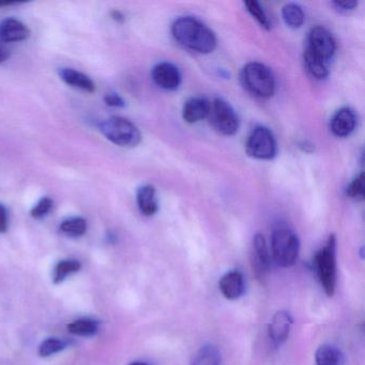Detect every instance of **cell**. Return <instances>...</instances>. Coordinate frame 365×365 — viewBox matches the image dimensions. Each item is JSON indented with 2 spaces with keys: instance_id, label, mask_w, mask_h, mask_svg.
Listing matches in <instances>:
<instances>
[{
  "instance_id": "cell-12",
  "label": "cell",
  "mask_w": 365,
  "mask_h": 365,
  "mask_svg": "<svg viewBox=\"0 0 365 365\" xmlns=\"http://www.w3.org/2000/svg\"><path fill=\"white\" fill-rule=\"evenodd\" d=\"M219 288L224 298L227 300H237L240 298L245 290V277L240 271H230L221 277Z\"/></svg>"
},
{
  "instance_id": "cell-34",
  "label": "cell",
  "mask_w": 365,
  "mask_h": 365,
  "mask_svg": "<svg viewBox=\"0 0 365 365\" xmlns=\"http://www.w3.org/2000/svg\"><path fill=\"white\" fill-rule=\"evenodd\" d=\"M16 3H12V1H0V8L6 7V6H11L14 5Z\"/></svg>"
},
{
  "instance_id": "cell-28",
  "label": "cell",
  "mask_w": 365,
  "mask_h": 365,
  "mask_svg": "<svg viewBox=\"0 0 365 365\" xmlns=\"http://www.w3.org/2000/svg\"><path fill=\"white\" fill-rule=\"evenodd\" d=\"M53 200L50 197H43L39 200L37 205L31 209V217L35 219H41V217H46L51 210H52Z\"/></svg>"
},
{
  "instance_id": "cell-32",
  "label": "cell",
  "mask_w": 365,
  "mask_h": 365,
  "mask_svg": "<svg viewBox=\"0 0 365 365\" xmlns=\"http://www.w3.org/2000/svg\"><path fill=\"white\" fill-rule=\"evenodd\" d=\"M10 52L3 43H0V63H5L9 58Z\"/></svg>"
},
{
  "instance_id": "cell-2",
  "label": "cell",
  "mask_w": 365,
  "mask_h": 365,
  "mask_svg": "<svg viewBox=\"0 0 365 365\" xmlns=\"http://www.w3.org/2000/svg\"><path fill=\"white\" fill-rule=\"evenodd\" d=\"M241 82L249 93L262 99L274 95L275 78L272 71L260 63H250L241 71Z\"/></svg>"
},
{
  "instance_id": "cell-10",
  "label": "cell",
  "mask_w": 365,
  "mask_h": 365,
  "mask_svg": "<svg viewBox=\"0 0 365 365\" xmlns=\"http://www.w3.org/2000/svg\"><path fill=\"white\" fill-rule=\"evenodd\" d=\"M153 82L165 91H175L181 84V73L176 66L170 63H161L153 68Z\"/></svg>"
},
{
  "instance_id": "cell-22",
  "label": "cell",
  "mask_w": 365,
  "mask_h": 365,
  "mask_svg": "<svg viewBox=\"0 0 365 365\" xmlns=\"http://www.w3.org/2000/svg\"><path fill=\"white\" fill-rule=\"evenodd\" d=\"M82 268V264L78 259H63L61 260L55 266L54 273H53V282L54 284H61L67 279L68 275L73 274L78 272Z\"/></svg>"
},
{
  "instance_id": "cell-33",
  "label": "cell",
  "mask_w": 365,
  "mask_h": 365,
  "mask_svg": "<svg viewBox=\"0 0 365 365\" xmlns=\"http://www.w3.org/2000/svg\"><path fill=\"white\" fill-rule=\"evenodd\" d=\"M110 16L118 23H123V21H125V16H123V14H121L120 11H118V10H114V11L110 12Z\"/></svg>"
},
{
  "instance_id": "cell-14",
  "label": "cell",
  "mask_w": 365,
  "mask_h": 365,
  "mask_svg": "<svg viewBox=\"0 0 365 365\" xmlns=\"http://www.w3.org/2000/svg\"><path fill=\"white\" fill-rule=\"evenodd\" d=\"M31 37V29L16 19H7L0 23V40L3 42H20Z\"/></svg>"
},
{
  "instance_id": "cell-20",
  "label": "cell",
  "mask_w": 365,
  "mask_h": 365,
  "mask_svg": "<svg viewBox=\"0 0 365 365\" xmlns=\"http://www.w3.org/2000/svg\"><path fill=\"white\" fill-rule=\"evenodd\" d=\"M316 365H343L344 356L333 345H322L315 354Z\"/></svg>"
},
{
  "instance_id": "cell-27",
  "label": "cell",
  "mask_w": 365,
  "mask_h": 365,
  "mask_svg": "<svg viewBox=\"0 0 365 365\" xmlns=\"http://www.w3.org/2000/svg\"><path fill=\"white\" fill-rule=\"evenodd\" d=\"M347 196L351 200H362L364 197V174L361 173L348 185L346 190Z\"/></svg>"
},
{
  "instance_id": "cell-16",
  "label": "cell",
  "mask_w": 365,
  "mask_h": 365,
  "mask_svg": "<svg viewBox=\"0 0 365 365\" xmlns=\"http://www.w3.org/2000/svg\"><path fill=\"white\" fill-rule=\"evenodd\" d=\"M138 205L140 212L146 217H151L157 213L159 205H158L157 191L153 185H146L138 189Z\"/></svg>"
},
{
  "instance_id": "cell-1",
  "label": "cell",
  "mask_w": 365,
  "mask_h": 365,
  "mask_svg": "<svg viewBox=\"0 0 365 365\" xmlns=\"http://www.w3.org/2000/svg\"><path fill=\"white\" fill-rule=\"evenodd\" d=\"M175 39L189 50L200 54H210L217 48V37L206 25L196 19L180 18L172 27Z\"/></svg>"
},
{
  "instance_id": "cell-21",
  "label": "cell",
  "mask_w": 365,
  "mask_h": 365,
  "mask_svg": "<svg viewBox=\"0 0 365 365\" xmlns=\"http://www.w3.org/2000/svg\"><path fill=\"white\" fill-rule=\"evenodd\" d=\"M100 322L93 318H81L68 324V331L78 336H93L99 331Z\"/></svg>"
},
{
  "instance_id": "cell-24",
  "label": "cell",
  "mask_w": 365,
  "mask_h": 365,
  "mask_svg": "<svg viewBox=\"0 0 365 365\" xmlns=\"http://www.w3.org/2000/svg\"><path fill=\"white\" fill-rule=\"evenodd\" d=\"M61 230L68 236L81 237L86 232L87 223L83 217H71L61 224Z\"/></svg>"
},
{
  "instance_id": "cell-26",
  "label": "cell",
  "mask_w": 365,
  "mask_h": 365,
  "mask_svg": "<svg viewBox=\"0 0 365 365\" xmlns=\"http://www.w3.org/2000/svg\"><path fill=\"white\" fill-rule=\"evenodd\" d=\"M245 5L249 14H251L264 29H270V22H269L268 16L264 14V9H262L259 3H257L255 0H251V1H247Z\"/></svg>"
},
{
  "instance_id": "cell-30",
  "label": "cell",
  "mask_w": 365,
  "mask_h": 365,
  "mask_svg": "<svg viewBox=\"0 0 365 365\" xmlns=\"http://www.w3.org/2000/svg\"><path fill=\"white\" fill-rule=\"evenodd\" d=\"M333 5L343 11H348V10H354L358 6V3L354 0H346V1H334Z\"/></svg>"
},
{
  "instance_id": "cell-15",
  "label": "cell",
  "mask_w": 365,
  "mask_h": 365,
  "mask_svg": "<svg viewBox=\"0 0 365 365\" xmlns=\"http://www.w3.org/2000/svg\"><path fill=\"white\" fill-rule=\"evenodd\" d=\"M210 110V102L202 98H191L185 102L182 108V117L185 123H200L207 118Z\"/></svg>"
},
{
  "instance_id": "cell-6",
  "label": "cell",
  "mask_w": 365,
  "mask_h": 365,
  "mask_svg": "<svg viewBox=\"0 0 365 365\" xmlns=\"http://www.w3.org/2000/svg\"><path fill=\"white\" fill-rule=\"evenodd\" d=\"M208 118L211 125L223 135H234L239 129V119L232 106L223 99L210 103Z\"/></svg>"
},
{
  "instance_id": "cell-8",
  "label": "cell",
  "mask_w": 365,
  "mask_h": 365,
  "mask_svg": "<svg viewBox=\"0 0 365 365\" xmlns=\"http://www.w3.org/2000/svg\"><path fill=\"white\" fill-rule=\"evenodd\" d=\"M307 48L324 61L332 58L336 51L334 38L324 27H314L309 36Z\"/></svg>"
},
{
  "instance_id": "cell-17",
  "label": "cell",
  "mask_w": 365,
  "mask_h": 365,
  "mask_svg": "<svg viewBox=\"0 0 365 365\" xmlns=\"http://www.w3.org/2000/svg\"><path fill=\"white\" fill-rule=\"evenodd\" d=\"M59 74H61V80L69 86L82 89V91H87V93H93L96 91V86L93 81L82 72L76 71L74 69H68L67 68V69L61 70Z\"/></svg>"
},
{
  "instance_id": "cell-29",
  "label": "cell",
  "mask_w": 365,
  "mask_h": 365,
  "mask_svg": "<svg viewBox=\"0 0 365 365\" xmlns=\"http://www.w3.org/2000/svg\"><path fill=\"white\" fill-rule=\"evenodd\" d=\"M104 101L108 106H113V108H123L125 106V100L117 93H108L104 98Z\"/></svg>"
},
{
  "instance_id": "cell-31",
  "label": "cell",
  "mask_w": 365,
  "mask_h": 365,
  "mask_svg": "<svg viewBox=\"0 0 365 365\" xmlns=\"http://www.w3.org/2000/svg\"><path fill=\"white\" fill-rule=\"evenodd\" d=\"M8 230V213L5 207L0 205V232H6Z\"/></svg>"
},
{
  "instance_id": "cell-4",
  "label": "cell",
  "mask_w": 365,
  "mask_h": 365,
  "mask_svg": "<svg viewBox=\"0 0 365 365\" xmlns=\"http://www.w3.org/2000/svg\"><path fill=\"white\" fill-rule=\"evenodd\" d=\"M300 240L292 230L277 228L271 237V253L277 266L288 268L298 259Z\"/></svg>"
},
{
  "instance_id": "cell-19",
  "label": "cell",
  "mask_w": 365,
  "mask_h": 365,
  "mask_svg": "<svg viewBox=\"0 0 365 365\" xmlns=\"http://www.w3.org/2000/svg\"><path fill=\"white\" fill-rule=\"evenodd\" d=\"M221 352L213 345H205L192 356L190 365H220Z\"/></svg>"
},
{
  "instance_id": "cell-25",
  "label": "cell",
  "mask_w": 365,
  "mask_h": 365,
  "mask_svg": "<svg viewBox=\"0 0 365 365\" xmlns=\"http://www.w3.org/2000/svg\"><path fill=\"white\" fill-rule=\"evenodd\" d=\"M66 347H67V343L63 339H57V337H48L40 344L38 354L42 358H48V356L63 351Z\"/></svg>"
},
{
  "instance_id": "cell-7",
  "label": "cell",
  "mask_w": 365,
  "mask_h": 365,
  "mask_svg": "<svg viewBox=\"0 0 365 365\" xmlns=\"http://www.w3.org/2000/svg\"><path fill=\"white\" fill-rule=\"evenodd\" d=\"M247 155L258 160H271L277 155V142L270 130L256 127L247 138Z\"/></svg>"
},
{
  "instance_id": "cell-23",
  "label": "cell",
  "mask_w": 365,
  "mask_h": 365,
  "mask_svg": "<svg viewBox=\"0 0 365 365\" xmlns=\"http://www.w3.org/2000/svg\"><path fill=\"white\" fill-rule=\"evenodd\" d=\"M282 16H283L286 25L294 29H300L305 21L304 12H303L302 8L296 5V4H287V5L284 6L283 9H282Z\"/></svg>"
},
{
  "instance_id": "cell-13",
  "label": "cell",
  "mask_w": 365,
  "mask_h": 365,
  "mask_svg": "<svg viewBox=\"0 0 365 365\" xmlns=\"http://www.w3.org/2000/svg\"><path fill=\"white\" fill-rule=\"evenodd\" d=\"M356 117L354 110L348 108H341L331 119L330 128L337 138H347L356 129Z\"/></svg>"
},
{
  "instance_id": "cell-5",
  "label": "cell",
  "mask_w": 365,
  "mask_h": 365,
  "mask_svg": "<svg viewBox=\"0 0 365 365\" xmlns=\"http://www.w3.org/2000/svg\"><path fill=\"white\" fill-rule=\"evenodd\" d=\"M100 131L114 144L127 148L138 146L142 140L138 128L123 117H110L100 125Z\"/></svg>"
},
{
  "instance_id": "cell-18",
  "label": "cell",
  "mask_w": 365,
  "mask_h": 365,
  "mask_svg": "<svg viewBox=\"0 0 365 365\" xmlns=\"http://www.w3.org/2000/svg\"><path fill=\"white\" fill-rule=\"evenodd\" d=\"M304 66L307 71L311 74L312 78L316 80H324L329 76L328 67H327V61L314 54L309 48H305Z\"/></svg>"
},
{
  "instance_id": "cell-11",
  "label": "cell",
  "mask_w": 365,
  "mask_h": 365,
  "mask_svg": "<svg viewBox=\"0 0 365 365\" xmlns=\"http://www.w3.org/2000/svg\"><path fill=\"white\" fill-rule=\"evenodd\" d=\"M292 315L286 311H279L274 314L269 324V337L275 345L281 346L287 341L292 330Z\"/></svg>"
},
{
  "instance_id": "cell-3",
  "label": "cell",
  "mask_w": 365,
  "mask_h": 365,
  "mask_svg": "<svg viewBox=\"0 0 365 365\" xmlns=\"http://www.w3.org/2000/svg\"><path fill=\"white\" fill-rule=\"evenodd\" d=\"M316 269L324 292L332 297L336 288V238L330 235L326 245L316 254Z\"/></svg>"
},
{
  "instance_id": "cell-9",
  "label": "cell",
  "mask_w": 365,
  "mask_h": 365,
  "mask_svg": "<svg viewBox=\"0 0 365 365\" xmlns=\"http://www.w3.org/2000/svg\"><path fill=\"white\" fill-rule=\"evenodd\" d=\"M271 256L266 239L262 234H256L252 249V267L258 277H264L270 270Z\"/></svg>"
},
{
  "instance_id": "cell-35",
  "label": "cell",
  "mask_w": 365,
  "mask_h": 365,
  "mask_svg": "<svg viewBox=\"0 0 365 365\" xmlns=\"http://www.w3.org/2000/svg\"><path fill=\"white\" fill-rule=\"evenodd\" d=\"M129 365H150L148 363L143 362V361H134V362L130 363Z\"/></svg>"
}]
</instances>
